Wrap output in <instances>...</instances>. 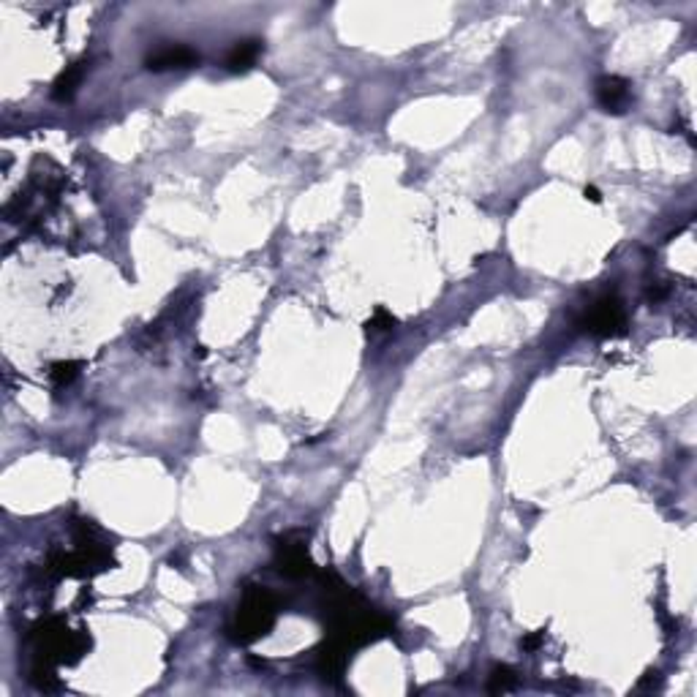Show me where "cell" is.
I'll return each mask as SVG.
<instances>
[{
    "mask_svg": "<svg viewBox=\"0 0 697 697\" xmlns=\"http://www.w3.org/2000/svg\"><path fill=\"white\" fill-rule=\"evenodd\" d=\"M275 618H278L275 594L264 586H251L234 610V618L229 624V638L240 646L257 643L272 630Z\"/></svg>",
    "mask_w": 697,
    "mask_h": 697,
    "instance_id": "6da1fadb",
    "label": "cell"
},
{
    "mask_svg": "<svg viewBox=\"0 0 697 697\" xmlns=\"http://www.w3.org/2000/svg\"><path fill=\"white\" fill-rule=\"evenodd\" d=\"M30 643L36 648V659L52 665H77L90 648V635L85 630L72 632L60 618H44L30 630Z\"/></svg>",
    "mask_w": 697,
    "mask_h": 697,
    "instance_id": "7a4b0ae2",
    "label": "cell"
},
{
    "mask_svg": "<svg viewBox=\"0 0 697 697\" xmlns=\"http://www.w3.org/2000/svg\"><path fill=\"white\" fill-rule=\"evenodd\" d=\"M275 570L281 572L284 578H292V580H303V578L317 572V564H313L310 553H308V545H305L303 537L287 534V537L278 540V545H275Z\"/></svg>",
    "mask_w": 697,
    "mask_h": 697,
    "instance_id": "3957f363",
    "label": "cell"
},
{
    "mask_svg": "<svg viewBox=\"0 0 697 697\" xmlns=\"http://www.w3.org/2000/svg\"><path fill=\"white\" fill-rule=\"evenodd\" d=\"M591 335H600V338H616V335H624V327H626V317H624V305L618 297H602L597 300L586 310V317L580 322Z\"/></svg>",
    "mask_w": 697,
    "mask_h": 697,
    "instance_id": "277c9868",
    "label": "cell"
},
{
    "mask_svg": "<svg viewBox=\"0 0 697 697\" xmlns=\"http://www.w3.org/2000/svg\"><path fill=\"white\" fill-rule=\"evenodd\" d=\"M194 63H199V55L191 47H183V44L161 47V50H156V52H150L145 57L148 72H172V68H188Z\"/></svg>",
    "mask_w": 697,
    "mask_h": 697,
    "instance_id": "5b68a950",
    "label": "cell"
},
{
    "mask_svg": "<svg viewBox=\"0 0 697 697\" xmlns=\"http://www.w3.org/2000/svg\"><path fill=\"white\" fill-rule=\"evenodd\" d=\"M597 101L605 112H613V115H621L626 107H630L632 101V93H630V82L624 77H602L597 82Z\"/></svg>",
    "mask_w": 697,
    "mask_h": 697,
    "instance_id": "8992f818",
    "label": "cell"
},
{
    "mask_svg": "<svg viewBox=\"0 0 697 697\" xmlns=\"http://www.w3.org/2000/svg\"><path fill=\"white\" fill-rule=\"evenodd\" d=\"M346 656H348V648H343L338 640L327 638L319 648H317V656H313V662H317V670L325 681H338L343 668H346Z\"/></svg>",
    "mask_w": 697,
    "mask_h": 697,
    "instance_id": "52a82bcc",
    "label": "cell"
},
{
    "mask_svg": "<svg viewBox=\"0 0 697 697\" xmlns=\"http://www.w3.org/2000/svg\"><path fill=\"white\" fill-rule=\"evenodd\" d=\"M259 55H262V42H259V39H242V42H237V44L229 50V55H226V68H229V72H234V74L249 72V68L257 63Z\"/></svg>",
    "mask_w": 697,
    "mask_h": 697,
    "instance_id": "ba28073f",
    "label": "cell"
},
{
    "mask_svg": "<svg viewBox=\"0 0 697 697\" xmlns=\"http://www.w3.org/2000/svg\"><path fill=\"white\" fill-rule=\"evenodd\" d=\"M82 74H85V63H74V65H68L65 72L55 80V85H52V96L57 98V101H65V98H72L74 96V90H77V85H80V80H82Z\"/></svg>",
    "mask_w": 697,
    "mask_h": 697,
    "instance_id": "9c48e42d",
    "label": "cell"
},
{
    "mask_svg": "<svg viewBox=\"0 0 697 697\" xmlns=\"http://www.w3.org/2000/svg\"><path fill=\"white\" fill-rule=\"evenodd\" d=\"M80 363L77 360H63V363H55L52 368H50V379L55 381L57 387H65V385H72V381L77 379V373H80Z\"/></svg>",
    "mask_w": 697,
    "mask_h": 697,
    "instance_id": "30bf717a",
    "label": "cell"
},
{
    "mask_svg": "<svg viewBox=\"0 0 697 697\" xmlns=\"http://www.w3.org/2000/svg\"><path fill=\"white\" fill-rule=\"evenodd\" d=\"M515 684H517V676L507 665L494 668L491 678H487V689H491V692H509V689H515Z\"/></svg>",
    "mask_w": 697,
    "mask_h": 697,
    "instance_id": "8fae6325",
    "label": "cell"
},
{
    "mask_svg": "<svg viewBox=\"0 0 697 697\" xmlns=\"http://www.w3.org/2000/svg\"><path fill=\"white\" fill-rule=\"evenodd\" d=\"M393 327H395V317H393L387 308H376L373 317L365 322V330H368V333H387V330H393Z\"/></svg>",
    "mask_w": 697,
    "mask_h": 697,
    "instance_id": "7c38bea8",
    "label": "cell"
},
{
    "mask_svg": "<svg viewBox=\"0 0 697 697\" xmlns=\"http://www.w3.org/2000/svg\"><path fill=\"white\" fill-rule=\"evenodd\" d=\"M542 640H545V632H532V635H526L520 640V648L523 651H537L542 646Z\"/></svg>",
    "mask_w": 697,
    "mask_h": 697,
    "instance_id": "4fadbf2b",
    "label": "cell"
},
{
    "mask_svg": "<svg viewBox=\"0 0 697 697\" xmlns=\"http://www.w3.org/2000/svg\"><path fill=\"white\" fill-rule=\"evenodd\" d=\"M583 194H586V199H591V202H602V194H600L594 186H586V191H583Z\"/></svg>",
    "mask_w": 697,
    "mask_h": 697,
    "instance_id": "5bb4252c",
    "label": "cell"
}]
</instances>
